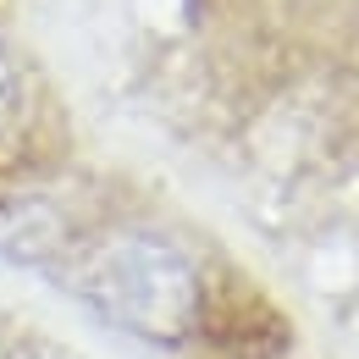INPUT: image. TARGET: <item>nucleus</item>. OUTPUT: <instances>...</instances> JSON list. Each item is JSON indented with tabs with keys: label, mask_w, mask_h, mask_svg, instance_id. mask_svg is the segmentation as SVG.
I'll use <instances>...</instances> for the list:
<instances>
[{
	"label": "nucleus",
	"mask_w": 359,
	"mask_h": 359,
	"mask_svg": "<svg viewBox=\"0 0 359 359\" xmlns=\"http://www.w3.org/2000/svg\"><path fill=\"white\" fill-rule=\"evenodd\" d=\"M17 116V72H11V61H6V50H0V128Z\"/></svg>",
	"instance_id": "obj_2"
},
{
	"label": "nucleus",
	"mask_w": 359,
	"mask_h": 359,
	"mask_svg": "<svg viewBox=\"0 0 359 359\" xmlns=\"http://www.w3.org/2000/svg\"><path fill=\"white\" fill-rule=\"evenodd\" d=\"M78 299L144 343H177L205 315V271L166 232H111L78 260Z\"/></svg>",
	"instance_id": "obj_1"
}]
</instances>
